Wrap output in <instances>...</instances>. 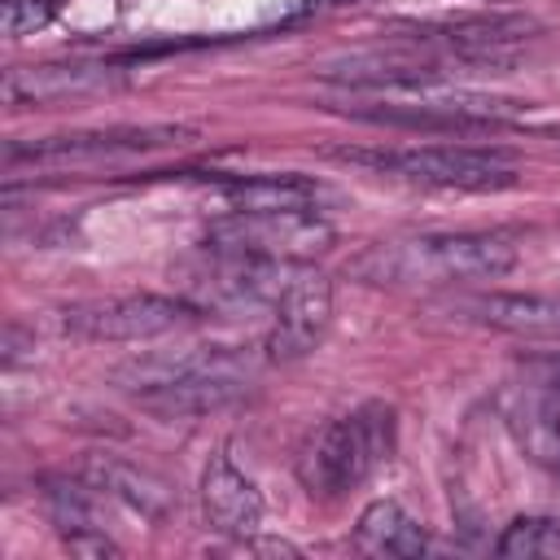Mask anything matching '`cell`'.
<instances>
[{
    "instance_id": "1",
    "label": "cell",
    "mask_w": 560,
    "mask_h": 560,
    "mask_svg": "<svg viewBox=\"0 0 560 560\" xmlns=\"http://www.w3.org/2000/svg\"><path fill=\"white\" fill-rule=\"evenodd\" d=\"M516 236L512 232H429L402 241L368 245L350 271L368 284H407V289H451L499 280L516 267Z\"/></svg>"
},
{
    "instance_id": "2",
    "label": "cell",
    "mask_w": 560,
    "mask_h": 560,
    "mask_svg": "<svg viewBox=\"0 0 560 560\" xmlns=\"http://www.w3.org/2000/svg\"><path fill=\"white\" fill-rule=\"evenodd\" d=\"M389 455H394V407L368 402L354 416L324 420L319 429H311L298 446L293 468H298V481L306 486V494L337 499V494L354 490Z\"/></svg>"
},
{
    "instance_id": "3",
    "label": "cell",
    "mask_w": 560,
    "mask_h": 560,
    "mask_svg": "<svg viewBox=\"0 0 560 560\" xmlns=\"http://www.w3.org/2000/svg\"><path fill=\"white\" fill-rule=\"evenodd\" d=\"M337 162L368 166L381 175H398L429 188H464V192H499L516 184V162L490 149L459 144H420V149H332Z\"/></svg>"
},
{
    "instance_id": "4",
    "label": "cell",
    "mask_w": 560,
    "mask_h": 560,
    "mask_svg": "<svg viewBox=\"0 0 560 560\" xmlns=\"http://www.w3.org/2000/svg\"><path fill=\"white\" fill-rule=\"evenodd\" d=\"M197 140V127L179 122H149V127H96V131H61L44 140H13L4 144V166H66V162H101V158H131L153 149H184Z\"/></svg>"
},
{
    "instance_id": "5",
    "label": "cell",
    "mask_w": 560,
    "mask_h": 560,
    "mask_svg": "<svg viewBox=\"0 0 560 560\" xmlns=\"http://www.w3.org/2000/svg\"><path fill=\"white\" fill-rule=\"evenodd\" d=\"M201 315L197 302L188 298H162V293H114V298H92L74 302L61 311L66 332L88 337V341H144L175 332Z\"/></svg>"
},
{
    "instance_id": "6",
    "label": "cell",
    "mask_w": 560,
    "mask_h": 560,
    "mask_svg": "<svg viewBox=\"0 0 560 560\" xmlns=\"http://www.w3.org/2000/svg\"><path fill=\"white\" fill-rule=\"evenodd\" d=\"M210 249L271 258V262H302L332 245V228L315 219V210H280V214H228L210 228Z\"/></svg>"
},
{
    "instance_id": "7",
    "label": "cell",
    "mask_w": 560,
    "mask_h": 560,
    "mask_svg": "<svg viewBox=\"0 0 560 560\" xmlns=\"http://www.w3.org/2000/svg\"><path fill=\"white\" fill-rule=\"evenodd\" d=\"M328 319H332V284L311 267H293L289 284L276 298V324L267 332V359H276V363L302 359L306 350H315Z\"/></svg>"
},
{
    "instance_id": "8",
    "label": "cell",
    "mask_w": 560,
    "mask_h": 560,
    "mask_svg": "<svg viewBox=\"0 0 560 560\" xmlns=\"http://www.w3.org/2000/svg\"><path fill=\"white\" fill-rule=\"evenodd\" d=\"M192 376H241V381H249V359H241V354L228 350V346H188V350H175V354H144V359H131V363L114 368L109 381L136 398V394H144V389L175 385V381H192Z\"/></svg>"
},
{
    "instance_id": "9",
    "label": "cell",
    "mask_w": 560,
    "mask_h": 560,
    "mask_svg": "<svg viewBox=\"0 0 560 560\" xmlns=\"http://www.w3.org/2000/svg\"><path fill=\"white\" fill-rule=\"evenodd\" d=\"M201 512L210 529L228 538H249L262 525V494L228 455H210L201 472Z\"/></svg>"
},
{
    "instance_id": "10",
    "label": "cell",
    "mask_w": 560,
    "mask_h": 560,
    "mask_svg": "<svg viewBox=\"0 0 560 560\" xmlns=\"http://www.w3.org/2000/svg\"><path fill=\"white\" fill-rule=\"evenodd\" d=\"M508 424L534 464L560 472V368L521 385L516 402L508 407Z\"/></svg>"
},
{
    "instance_id": "11",
    "label": "cell",
    "mask_w": 560,
    "mask_h": 560,
    "mask_svg": "<svg viewBox=\"0 0 560 560\" xmlns=\"http://www.w3.org/2000/svg\"><path fill=\"white\" fill-rule=\"evenodd\" d=\"M459 315L503 328V332H525V337H560V302L538 298V293H468L451 302Z\"/></svg>"
},
{
    "instance_id": "12",
    "label": "cell",
    "mask_w": 560,
    "mask_h": 560,
    "mask_svg": "<svg viewBox=\"0 0 560 560\" xmlns=\"http://www.w3.org/2000/svg\"><path fill=\"white\" fill-rule=\"evenodd\" d=\"M219 197L236 214H280V210H311L319 184L306 175H223L214 179Z\"/></svg>"
},
{
    "instance_id": "13",
    "label": "cell",
    "mask_w": 560,
    "mask_h": 560,
    "mask_svg": "<svg viewBox=\"0 0 560 560\" xmlns=\"http://www.w3.org/2000/svg\"><path fill=\"white\" fill-rule=\"evenodd\" d=\"M109 83V70L101 66H22L4 74V101L9 105H57L83 92H96Z\"/></svg>"
},
{
    "instance_id": "14",
    "label": "cell",
    "mask_w": 560,
    "mask_h": 560,
    "mask_svg": "<svg viewBox=\"0 0 560 560\" xmlns=\"http://www.w3.org/2000/svg\"><path fill=\"white\" fill-rule=\"evenodd\" d=\"M88 481H92V490L122 499L127 508H136L149 521H166L175 512L171 481L158 477V472H149V468H136L127 459H92L88 464Z\"/></svg>"
},
{
    "instance_id": "15",
    "label": "cell",
    "mask_w": 560,
    "mask_h": 560,
    "mask_svg": "<svg viewBox=\"0 0 560 560\" xmlns=\"http://www.w3.org/2000/svg\"><path fill=\"white\" fill-rule=\"evenodd\" d=\"M245 398V381L241 376H192V381H175V385H158L136 394V402L153 416L166 420H188V416H210L223 411L232 402Z\"/></svg>"
},
{
    "instance_id": "16",
    "label": "cell",
    "mask_w": 560,
    "mask_h": 560,
    "mask_svg": "<svg viewBox=\"0 0 560 560\" xmlns=\"http://www.w3.org/2000/svg\"><path fill=\"white\" fill-rule=\"evenodd\" d=\"M534 31H538V22H529V18H516V13H486V18H459V22H446L442 31H429V35H442L459 57L490 61L499 48L529 39Z\"/></svg>"
},
{
    "instance_id": "17",
    "label": "cell",
    "mask_w": 560,
    "mask_h": 560,
    "mask_svg": "<svg viewBox=\"0 0 560 560\" xmlns=\"http://www.w3.org/2000/svg\"><path fill=\"white\" fill-rule=\"evenodd\" d=\"M354 542L372 556H420L429 547L420 521H411L394 499H376L363 508L354 525Z\"/></svg>"
},
{
    "instance_id": "18",
    "label": "cell",
    "mask_w": 560,
    "mask_h": 560,
    "mask_svg": "<svg viewBox=\"0 0 560 560\" xmlns=\"http://www.w3.org/2000/svg\"><path fill=\"white\" fill-rule=\"evenodd\" d=\"M499 556L508 560H560V525L542 516H521L503 529Z\"/></svg>"
},
{
    "instance_id": "19",
    "label": "cell",
    "mask_w": 560,
    "mask_h": 560,
    "mask_svg": "<svg viewBox=\"0 0 560 560\" xmlns=\"http://www.w3.org/2000/svg\"><path fill=\"white\" fill-rule=\"evenodd\" d=\"M57 0H4V35H35L48 26Z\"/></svg>"
},
{
    "instance_id": "20",
    "label": "cell",
    "mask_w": 560,
    "mask_h": 560,
    "mask_svg": "<svg viewBox=\"0 0 560 560\" xmlns=\"http://www.w3.org/2000/svg\"><path fill=\"white\" fill-rule=\"evenodd\" d=\"M499 4H508V0H499Z\"/></svg>"
}]
</instances>
